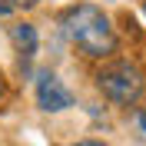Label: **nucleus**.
<instances>
[{"instance_id":"nucleus-1","label":"nucleus","mask_w":146,"mask_h":146,"mask_svg":"<svg viewBox=\"0 0 146 146\" xmlns=\"http://www.w3.org/2000/svg\"><path fill=\"white\" fill-rule=\"evenodd\" d=\"M60 30L70 40L73 50H80L86 60H110L119 50L116 27L103 7L96 3H73L60 13Z\"/></svg>"},{"instance_id":"nucleus-2","label":"nucleus","mask_w":146,"mask_h":146,"mask_svg":"<svg viewBox=\"0 0 146 146\" xmlns=\"http://www.w3.org/2000/svg\"><path fill=\"white\" fill-rule=\"evenodd\" d=\"M96 90L103 93V100L113 106H136L146 93V73L136 60H113V63L96 70Z\"/></svg>"},{"instance_id":"nucleus-3","label":"nucleus","mask_w":146,"mask_h":146,"mask_svg":"<svg viewBox=\"0 0 146 146\" xmlns=\"http://www.w3.org/2000/svg\"><path fill=\"white\" fill-rule=\"evenodd\" d=\"M33 93H36V106L43 110V113H63V110H70L76 103V96L66 90V83L53 70H40L36 73Z\"/></svg>"},{"instance_id":"nucleus-4","label":"nucleus","mask_w":146,"mask_h":146,"mask_svg":"<svg viewBox=\"0 0 146 146\" xmlns=\"http://www.w3.org/2000/svg\"><path fill=\"white\" fill-rule=\"evenodd\" d=\"M7 33H10V43H13V53L20 56V63L30 66V60H33L36 50H40V33H36V27L23 20V23H13Z\"/></svg>"},{"instance_id":"nucleus-5","label":"nucleus","mask_w":146,"mask_h":146,"mask_svg":"<svg viewBox=\"0 0 146 146\" xmlns=\"http://www.w3.org/2000/svg\"><path fill=\"white\" fill-rule=\"evenodd\" d=\"M133 129H136V136L146 143V110H136L133 113Z\"/></svg>"},{"instance_id":"nucleus-6","label":"nucleus","mask_w":146,"mask_h":146,"mask_svg":"<svg viewBox=\"0 0 146 146\" xmlns=\"http://www.w3.org/2000/svg\"><path fill=\"white\" fill-rule=\"evenodd\" d=\"M36 3H40V0H10V7H13V10H33Z\"/></svg>"},{"instance_id":"nucleus-7","label":"nucleus","mask_w":146,"mask_h":146,"mask_svg":"<svg viewBox=\"0 0 146 146\" xmlns=\"http://www.w3.org/2000/svg\"><path fill=\"white\" fill-rule=\"evenodd\" d=\"M66 146H110L103 139H76V143H66Z\"/></svg>"},{"instance_id":"nucleus-8","label":"nucleus","mask_w":146,"mask_h":146,"mask_svg":"<svg viewBox=\"0 0 146 146\" xmlns=\"http://www.w3.org/2000/svg\"><path fill=\"white\" fill-rule=\"evenodd\" d=\"M7 13H13V7H10V0H0V17H7Z\"/></svg>"},{"instance_id":"nucleus-9","label":"nucleus","mask_w":146,"mask_h":146,"mask_svg":"<svg viewBox=\"0 0 146 146\" xmlns=\"http://www.w3.org/2000/svg\"><path fill=\"white\" fill-rule=\"evenodd\" d=\"M3 93H7V86H3V80H0V103H3Z\"/></svg>"}]
</instances>
